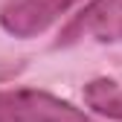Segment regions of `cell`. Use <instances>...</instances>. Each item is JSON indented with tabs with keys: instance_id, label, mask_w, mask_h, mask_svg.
<instances>
[{
	"instance_id": "obj_5",
	"label": "cell",
	"mask_w": 122,
	"mask_h": 122,
	"mask_svg": "<svg viewBox=\"0 0 122 122\" xmlns=\"http://www.w3.org/2000/svg\"><path fill=\"white\" fill-rule=\"evenodd\" d=\"M113 41H122V23H119L116 29H111L108 38H105V44H113Z\"/></svg>"
},
{
	"instance_id": "obj_1",
	"label": "cell",
	"mask_w": 122,
	"mask_h": 122,
	"mask_svg": "<svg viewBox=\"0 0 122 122\" xmlns=\"http://www.w3.org/2000/svg\"><path fill=\"white\" fill-rule=\"evenodd\" d=\"M0 122H93L87 111L38 87L0 90Z\"/></svg>"
},
{
	"instance_id": "obj_3",
	"label": "cell",
	"mask_w": 122,
	"mask_h": 122,
	"mask_svg": "<svg viewBox=\"0 0 122 122\" xmlns=\"http://www.w3.org/2000/svg\"><path fill=\"white\" fill-rule=\"evenodd\" d=\"M122 23V0H90L76 18L61 29L55 47H70L81 41L84 35H96V41H105L111 29Z\"/></svg>"
},
{
	"instance_id": "obj_4",
	"label": "cell",
	"mask_w": 122,
	"mask_h": 122,
	"mask_svg": "<svg viewBox=\"0 0 122 122\" xmlns=\"http://www.w3.org/2000/svg\"><path fill=\"white\" fill-rule=\"evenodd\" d=\"M81 96L93 113L108 116L113 122H122V84L116 79H108V76L90 79L81 90Z\"/></svg>"
},
{
	"instance_id": "obj_2",
	"label": "cell",
	"mask_w": 122,
	"mask_h": 122,
	"mask_svg": "<svg viewBox=\"0 0 122 122\" xmlns=\"http://www.w3.org/2000/svg\"><path fill=\"white\" fill-rule=\"evenodd\" d=\"M81 0H3L0 29L12 38H38Z\"/></svg>"
}]
</instances>
